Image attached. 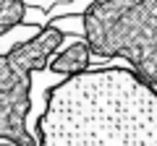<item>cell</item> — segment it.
Masks as SVG:
<instances>
[{
  "label": "cell",
  "mask_w": 157,
  "mask_h": 146,
  "mask_svg": "<svg viewBox=\"0 0 157 146\" xmlns=\"http://www.w3.org/2000/svg\"><path fill=\"white\" fill-rule=\"evenodd\" d=\"M42 146H157V89L131 68L68 76L45 97Z\"/></svg>",
  "instance_id": "obj_1"
},
{
  "label": "cell",
  "mask_w": 157,
  "mask_h": 146,
  "mask_svg": "<svg viewBox=\"0 0 157 146\" xmlns=\"http://www.w3.org/2000/svg\"><path fill=\"white\" fill-rule=\"evenodd\" d=\"M92 60V50L84 39H73L68 47H58L52 52L50 63H47V71L55 73V76H73V73H81L89 68Z\"/></svg>",
  "instance_id": "obj_2"
},
{
  "label": "cell",
  "mask_w": 157,
  "mask_h": 146,
  "mask_svg": "<svg viewBox=\"0 0 157 146\" xmlns=\"http://www.w3.org/2000/svg\"><path fill=\"white\" fill-rule=\"evenodd\" d=\"M29 11L26 0H0V34H6L8 29L24 24Z\"/></svg>",
  "instance_id": "obj_3"
}]
</instances>
